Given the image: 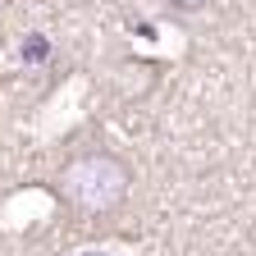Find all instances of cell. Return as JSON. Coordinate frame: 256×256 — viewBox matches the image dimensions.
I'll return each instance as SVG.
<instances>
[{"label":"cell","instance_id":"cell-1","mask_svg":"<svg viewBox=\"0 0 256 256\" xmlns=\"http://www.w3.org/2000/svg\"><path fill=\"white\" fill-rule=\"evenodd\" d=\"M133 192V165L110 146H82L60 160L55 170V197L82 220L114 215Z\"/></svg>","mask_w":256,"mask_h":256},{"label":"cell","instance_id":"cell-2","mask_svg":"<svg viewBox=\"0 0 256 256\" xmlns=\"http://www.w3.org/2000/svg\"><path fill=\"white\" fill-rule=\"evenodd\" d=\"M165 5H170L174 14H202V10L215 5V0H165Z\"/></svg>","mask_w":256,"mask_h":256}]
</instances>
